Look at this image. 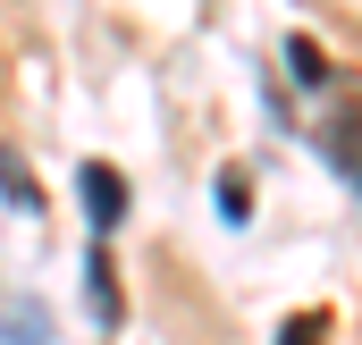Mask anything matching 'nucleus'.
Wrapping results in <instances>:
<instances>
[{"label": "nucleus", "mask_w": 362, "mask_h": 345, "mask_svg": "<svg viewBox=\"0 0 362 345\" xmlns=\"http://www.w3.org/2000/svg\"><path fill=\"white\" fill-rule=\"evenodd\" d=\"M76 194H85V219H93V236H118V228H127V177H118V169L85 160V169H76Z\"/></svg>", "instance_id": "1"}, {"label": "nucleus", "mask_w": 362, "mask_h": 345, "mask_svg": "<svg viewBox=\"0 0 362 345\" xmlns=\"http://www.w3.org/2000/svg\"><path fill=\"white\" fill-rule=\"evenodd\" d=\"M320 152H329V169H337V177L362 194V101H346V118L320 135Z\"/></svg>", "instance_id": "2"}, {"label": "nucleus", "mask_w": 362, "mask_h": 345, "mask_svg": "<svg viewBox=\"0 0 362 345\" xmlns=\"http://www.w3.org/2000/svg\"><path fill=\"white\" fill-rule=\"evenodd\" d=\"M85 286H93V320H101V329H118V269H110L101 245H93V261H85Z\"/></svg>", "instance_id": "3"}, {"label": "nucleus", "mask_w": 362, "mask_h": 345, "mask_svg": "<svg viewBox=\"0 0 362 345\" xmlns=\"http://www.w3.org/2000/svg\"><path fill=\"white\" fill-rule=\"evenodd\" d=\"M0 194H8L17 211H42V185H34V169H25V160H17L8 144H0Z\"/></svg>", "instance_id": "4"}, {"label": "nucleus", "mask_w": 362, "mask_h": 345, "mask_svg": "<svg viewBox=\"0 0 362 345\" xmlns=\"http://www.w3.org/2000/svg\"><path fill=\"white\" fill-rule=\"evenodd\" d=\"M0 329H8V345H51V320H42L34 303H8V320H0Z\"/></svg>", "instance_id": "5"}, {"label": "nucleus", "mask_w": 362, "mask_h": 345, "mask_svg": "<svg viewBox=\"0 0 362 345\" xmlns=\"http://www.w3.org/2000/svg\"><path fill=\"white\" fill-rule=\"evenodd\" d=\"M286 68H295L303 85H337V76H329V59H320V42H303V34L286 42Z\"/></svg>", "instance_id": "6"}, {"label": "nucleus", "mask_w": 362, "mask_h": 345, "mask_svg": "<svg viewBox=\"0 0 362 345\" xmlns=\"http://www.w3.org/2000/svg\"><path fill=\"white\" fill-rule=\"evenodd\" d=\"M320 337H329V320H320V312H295V320L278 329V345H320Z\"/></svg>", "instance_id": "7"}, {"label": "nucleus", "mask_w": 362, "mask_h": 345, "mask_svg": "<svg viewBox=\"0 0 362 345\" xmlns=\"http://www.w3.org/2000/svg\"><path fill=\"white\" fill-rule=\"evenodd\" d=\"M219 211H228V219H245V211H253V194H245V177H236V169L219 177Z\"/></svg>", "instance_id": "8"}]
</instances>
